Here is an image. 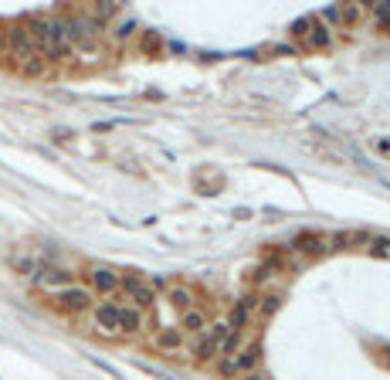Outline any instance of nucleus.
<instances>
[{
	"instance_id": "1",
	"label": "nucleus",
	"mask_w": 390,
	"mask_h": 380,
	"mask_svg": "<svg viewBox=\"0 0 390 380\" xmlns=\"http://www.w3.org/2000/svg\"><path fill=\"white\" fill-rule=\"evenodd\" d=\"M265 357V350H261V343H252V346H245L241 353H234V357H221V377H245V374H254V367L261 363Z\"/></svg>"
},
{
	"instance_id": "2",
	"label": "nucleus",
	"mask_w": 390,
	"mask_h": 380,
	"mask_svg": "<svg viewBox=\"0 0 390 380\" xmlns=\"http://www.w3.org/2000/svg\"><path fill=\"white\" fill-rule=\"evenodd\" d=\"M51 305L58 309V312H68V316H82V312H89L96 299H92V292L89 289H82V285H68V289H61L51 296Z\"/></svg>"
},
{
	"instance_id": "3",
	"label": "nucleus",
	"mask_w": 390,
	"mask_h": 380,
	"mask_svg": "<svg viewBox=\"0 0 390 380\" xmlns=\"http://www.w3.org/2000/svg\"><path fill=\"white\" fill-rule=\"evenodd\" d=\"M119 289L126 292V303L136 305L139 312H146V309H153V305H156V292L146 282H143L139 275H133V272L119 275Z\"/></svg>"
},
{
	"instance_id": "4",
	"label": "nucleus",
	"mask_w": 390,
	"mask_h": 380,
	"mask_svg": "<svg viewBox=\"0 0 390 380\" xmlns=\"http://www.w3.org/2000/svg\"><path fill=\"white\" fill-rule=\"evenodd\" d=\"M228 336V323H214V326H207L204 333H200V340H197L194 346V363H211L221 357V340Z\"/></svg>"
},
{
	"instance_id": "5",
	"label": "nucleus",
	"mask_w": 390,
	"mask_h": 380,
	"mask_svg": "<svg viewBox=\"0 0 390 380\" xmlns=\"http://www.w3.org/2000/svg\"><path fill=\"white\" fill-rule=\"evenodd\" d=\"M31 282L38 285V289H68V285H75V275L68 272V268H58V265H34L31 272Z\"/></svg>"
},
{
	"instance_id": "6",
	"label": "nucleus",
	"mask_w": 390,
	"mask_h": 380,
	"mask_svg": "<svg viewBox=\"0 0 390 380\" xmlns=\"http://www.w3.org/2000/svg\"><path fill=\"white\" fill-rule=\"evenodd\" d=\"M289 251H299V255H306V258H323V255H330L326 238H323L319 231H299L292 238V245H289Z\"/></svg>"
},
{
	"instance_id": "7",
	"label": "nucleus",
	"mask_w": 390,
	"mask_h": 380,
	"mask_svg": "<svg viewBox=\"0 0 390 380\" xmlns=\"http://www.w3.org/2000/svg\"><path fill=\"white\" fill-rule=\"evenodd\" d=\"M89 292H98V296H112L119 289V272H112V268H105V265H96V268H89Z\"/></svg>"
},
{
	"instance_id": "8",
	"label": "nucleus",
	"mask_w": 390,
	"mask_h": 380,
	"mask_svg": "<svg viewBox=\"0 0 390 380\" xmlns=\"http://www.w3.org/2000/svg\"><path fill=\"white\" fill-rule=\"evenodd\" d=\"M116 319H119V333H126V336H139L143 329H146V319H143V312H139L136 305H119V312H116Z\"/></svg>"
},
{
	"instance_id": "9",
	"label": "nucleus",
	"mask_w": 390,
	"mask_h": 380,
	"mask_svg": "<svg viewBox=\"0 0 390 380\" xmlns=\"http://www.w3.org/2000/svg\"><path fill=\"white\" fill-rule=\"evenodd\" d=\"M92 312H96V329L98 333H105V336H119V305L116 303H98L92 305Z\"/></svg>"
},
{
	"instance_id": "10",
	"label": "nucleus",
	"mask_w": 390,
	"mask_h": 380,
	"mask_svg": "<svg viewBox=\"0 0 390 380\" xmlns=\"http://www.w3.org/2000/svg\"><path fill=\"white\" fill-rule=\"evenodd\" d=\"M180 346H183V329L180 326H163L153 336V350H160V353H180Z\"/></svg>"
},
{
	"instance_id": "11",
	"label": "nucleus",
	"mask_w": 390,
	"mask_h": 380,
	"mask_svg": "<svg viewBox=\"0 0 390 380\" xmlns=\"http://www.w3.org/2000/svg\"><path fill=\"white\" fill-rule=\"evenodd\" d=\"M167 303H170V309H176V312L183 316L187 309H194V292H190L187 285H170V289H167Z\"/></svg>"
},
{
	"instance_id": "12",
	"label": "nucleus",
	"mask_w": 390,
	"mask_h": 380,
	"mask_svg": "<svg viewBox=\"0 0 390 380\" xmlns=\"http://www.w3.org/2000/svg\"><path fill=\"white\" fill-rule=\"evenodd\" d=\"M330 27L323 24L319 18H312L309 31H306V48H316V51H323V48H330Z\"/></svg>"
},
{
	"instance_id": "13",
	"label": "nucleus",
	"mask_w": 390,
	"mask_h": 380,
	"mask_svg": "<svg viewBox=\"0 0 390 380\" xmlns=\"http://www.w3.org/2000/svg\"><path fill=\"white\" fill-rule=\"evenodd\" d=\"M180 329H183V333H204V329H207V312L187 309V312L180 316Z\"/></svg>"
},
{
	"instance_id": "14",
	"label": "nucleus",
	"mask_w": 390,
	"mask_h": 380,
	"mask_svg": "<svg viewBox=\"0 0 390 380\" xmlns=\"http://www.w3.org/2000/svg\"><path fill=\"white\" fill-rule=\"evenodd\" d=\"M248 316H252V312H248L245 305H241V303H234V305H231V312H228V329L241 333V329L248 326Z\"/></svg>"
},
{
	"instance_id": "15",
	"label": "nucleus",
	"mask_w": 390,
	"mask_h": 380,
	"mask_svg": "<svg viewBox=\"0 0 390 380\" xmlns=\"http://www.w3.org/2000/svg\"><path fill=\"white\" fill-rule=\"evenodd\" d=\"M241 350H245V336L228 329V336L221 340V357H234V353H241Z\"/></svg>"
},
{
	"instance_id": "16",
	"label": "nucleus",
	"mask_w": 390,
	"mask_h": 380,
	"mask_svg": "<svg viewBox=\"0 0 390 380\" xmlns=\"http://www.w3.org/2000/svg\"><path fill=\"white\" fill-rule=\"evenodd\" d=\"M18 72H20V75H27V78H41L44 72H48V61H44L41 55H34V58H27Z\"/></svg>"
},
{
	"instance_id": "17",
	"label": "nucleus",
	"mask_w": 390,
	"mask_h": 380,
	"mask_svg": "<svg viewBox=\"0 0 390 380\" xmlns=\"http://www.w3.org/2000/svg\"><path fill=\"white\" fill-rule=\"evenodd\" d=\"M282 303H285L282 296H261V303H258V316H261V319H272L275 312L282 309Z\"/></svg>"
},
{
	"instance_id": "18",
	"label": "nucleus",
	"mask_w": 390,
	"mask_h": 380,
	"mask_svg": "<svg viewBox=\"0 0 390 380\" xmlns=\"http://www.w3.org/2000/svg\"><path fill=\"white\" fill-rule=\"evenodd\" d=\"M367 251H370L373 258H390V238H384V234H370Z\"/></svg>"
},
{
	"instance_id": "19",
	"label": "nucleus",
	"mask_w": 390,
	"mask_h": 380,
	"mask_svg": "<svg viewBox=\"0 0 390 380\" xmlns=\"http://www.w3.org/2000/svg\"><path fill=\"white\" fill-rule=\"evenodd\" d=\"M360 14H363L360 4H343V7H339V24H356Z\"/></svg>"
},
{
	"instance_id": "20",
	"label": "nucleus",
	"mask_w": 390,
	"mask_h": 380,
	"mask_svg": "<svg viewBox=\"0 0 390 380\" xmlns=\"http://www.w3.org/2000/svg\"><path fill=\"white\" fill-rule=\"evenodd\" d=\"M346 238H350V251H353V248H367L370 231H346Z\"/></svg>"
},
{
	"instance_id": "21",
	"label": "nucleus",
	"mask_w": 390,
	"mask_h": 380,
	"mask_svg": "<svg viewBox=\"0 0 390 380\" xmlns=\"http://www.w3.org/2000/svg\"><path fill=\"white\" fill-rule=\"evenodd\" d=\"M268 279H272V272H268L265 265H254L252 272H248V282L252 285H261V282H268Z\"/></svg>"
},
{
	"instance_id": "22",
	"label": "nucleus",
	"mask_w": 390,
	"mask_h": 380,
	"mask_svg": "<svg viewBox=\"0 0 390 380\" xmlns=\"http://www.w3.org/2000/svg\"><path fill=\"white\" fill-rule=\"evenodd\" d=\"M136 34V20H119V27H116V38L119 41H129Z\"/></svg>"
},
{
	"instance_id": "23",
	"label": "nucleus",
	"mask_w": 390,
	"mask_h": 380,
	"mask_svg": "<svg viewBox=\"0 0 390 380\" xmlns=\"http://www.w3.org/2000/svg\"><path fill=\"white\" fill-rule=\"evenodd\" d=\"M238 303L245 305V309H248V312H254V309H258V303H261V292H248V296H241V299H238Z\"/></svg>"
},
{
	"instance_id": "24",
	"label": "nucleus",
	"mask_w": 390,
	"mask_h": 380,
	"mask_svg": "<svg viewBox=\"0 0 390 380\" xmlns=\"http://www.w3.org/2000/svg\"><path fill=\"white\" fill-rule=\"evenodd\" d=\"M309 24H312V18H299L292 24V34L295 38H306V31H309Z\"/></svg>"
},
{
	"instance_id": "25",
	"label": "nucleus",
	"mask_w": 390,
	"mask_h": 380,
	"mask_svg": "<svg viewBox=\"0 0 390 380\" xmlns=\"http://www.w3.org/2000/svg\"><path fill=\"white\" fill-rule=\"evenodd\" d=\"M316 18L323 20V24H326V20H330V24H339V7H330V11H323V14H316Z\"/></svg>"
},
{
	"instance_id": "26",
	"label": "nucleus",
	"mask_w": 390,
	"mask_h": 380,
	"mask_svg": "<svg viewBox=\"0 0 390 380\" xmlns=\"http://www.w3.org/2000/svg\"><path fill=\"white\" fill-rule=\"evenodd\" d=\"M160 48V38L156 34H146V51H156Z\"/></svg>"
},
{
	"instance_id": "27",
	"label": "nucleus",
	"mask_w": 390,
	"mask_h": 380,
	"mask_svg": "<svg viewBox=\"0 0 390 380\" xmlns=\"http://www.w3.org/2000/svg\"><path fill=\"white\" fill-rule=\"evenodd\" d=\"M377 150H380V153H390V139H377Z\"/></svg>"
},
{
	"instance_id": "28",
	"label": "nucleus",
	"mask_w": 390,
	"mask_h": 380,
	"mask_svg": "<svg viewBox=\"0 0 390 380\" xmlns=\"http://www.w3.org/2000/svg\"><path fill=\"white\" fill-rule=\"evenodd\" d=\"M380 24L387 27V34H390V14H384V18H380Z\"/></svg>"
},
{
	"instance_id": "29",
	"label": "nucleus",
	"mask_w": 390,
	"mask_h": 380,
	"mask_svg": "<svg viewBox=\"0 0 390 380\" xmlns=\"http://www.w3.org/2000/svg\"><path fill=\"white\" fill-rule=\"evenodd\" d=\"M238 380H261L258 374H245V377H238Z\"/></svg>"
},
{
	"instance_id": "30",
	"label": "nucleus",
	"mask_w": 390,
	"mask_h": 380,
	"mask_svg": "<svg viewBox=\"0 0 390 380\" xmlns=\"http://www.w3.org/2000/svg\"><path fill=\"white\" fill-rule=\"evenodd\" d=\"M0 51H4V31H0Z\"/></svg>"
}]
</instances>
